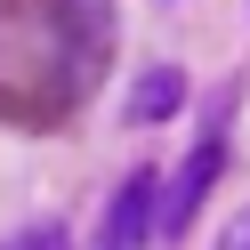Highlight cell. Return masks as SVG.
<instances>
[{"instance_id":"6da1fadb","label":"cell","mask_w":250,"mask_h":250,"mask_svg":"<svg viewBox=\"0 0 250 250\" xmlns=\"http://www.w3.org/2000/svg\"><path fill=\"white\" fill-rule=\"evenodd\" d=\"M218 169H226V146H218V129H210V137L178 162V178L153 186V226H162V234H186V226H194V210H202V194L218 186Z\"/></svg>"},{"instance_id":"7a4b0ae2","label":"cell","mask_w":250,"mask_h":250,"mask_svg":"<svg viewBox=\"0 0 250 250\" xmlns=\"http://www.w3.org/2000/svg\"><path fill=\"white\" fill-rule=\"evenodd\" d=\"M153 169H137V178H121L113 186V202H105V250H137L153 234Z\"/></svg>"},{"instance_id":"3957f363","label":"cell","mask_w":250,"mask_h":250,"mask_svg":"<svg viewBox=\"0 0 250 250\" xmlns=\"http://www.w3.org/2000/svg\"><path fill=\"white\" fill-rule=\"evenodd\" d=\"M178 105H186V73H178V65H153L146 81L129 89V121H137V129H153V121H169Z\"/></svg>"},{"instance_id":"277c9868","label":"cell","mask_w":250,"mask_h":250,"mask_svg":"<svg viewBox=\"0 0 250 250\" xmlns=\"http://www.w3.org/2000/svg\"><path fill=\"white\" fill-rule=\"evenodd\" d=\"M218 250H250V202L234 210V226H226V242H218Z\"/></svg>"},{"instance_id":"5b68a950","label":"cell","mask_w":250,"mask_h":250,"mask_svg":"<svg viewBox=\"0 0 250 250\" xmlns=\"http://www.w3.org/2000/svg\"><path fill=\"white\" fill-rule=\"evenodd\" d=\"M24 250H65V226H41V234H24Z\"/></svg>"}]
</instances>
